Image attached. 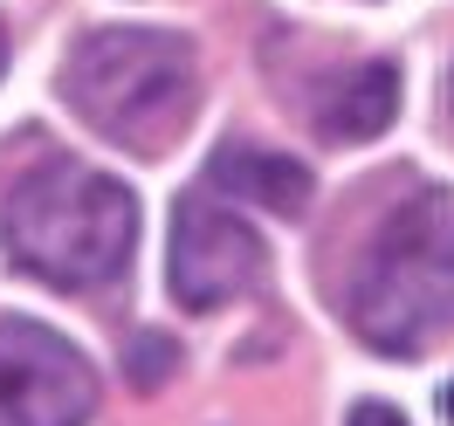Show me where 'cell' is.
I'll return each mask as SVG.
<instances>
[{
	"mask_svg": "<svg viewBox=\"0 0 454 426\" xmlns=\"http://www.w3.org/2000/svg\"><path fill=\"white\" fill-rule=\"evenodd\" d=\"M0 62H7V42H0Z\"/></svg>",
	"mask_w": 454,
	"mask_h": 426,
	"instance_id": "12",
	"label": "cell"
},
{
	"mask_svg": "<svg viewBox=\"0 0 454 426\" xmlns=\"http://www.w3.org/2000/svg\"><path fill=\"white\" fill-rule=\"evenodd\" d=\"M0 413L7 426H90L97 371L62 330L35 316H0Z\"/></svg>",
	"mask_w": 454,
	"mask_h": 426,
	"instance_id": "4",
	"label": "cell"
},
{
	"mask_svg": "<svg viewBox=\"0 0 454 426\" xmlns=\"http://www.w3.org/2000/svg\"><path fill=\"white\" fill-rule=\"evenodd\" d=\"M399 117V69L393 62H358V69H344L324 83L317 97V131L331 144H365L379 131H393Z\"/></svg>",
	"mask_w": 454,
	"mask_h": 426,
	"instance_id": "6",
	"label": "cell"
},
{
	"mask_svg": "<svg viewBox=\"0 0 454 426\" xmlns=\"http://www.w3.org/2000/svg\"><path fill=\"white\" fill-rule=\"evenodd\" d=\"M344 323L379 358H413L454 330V193L413 186L372 228L344 283Z\"/></svg>",
	"mask_w": 454,
	"mask_h": 426,
	"instance_id": "2",
	"label": "cell"
},
{
	"mask_svg": "<svg viewBox=\"0 0 454 426\" xmlns=\"http://www.w3.org/2000/svg\"><path fill=\"white\" fill-rule=\"evenodd\" d=\"M207 186L248 199V206H269V213L310 206V166H296L289 151H269V144H221L207 159Z\"/></svg>",
	"mask_w": 454,
	"mask_h": 426,
	"instance_id": "7",
	"label": "cell"
},
{
	"mask_svg": "<svg viewBox=\"0 0 454 426\" xmlns=\"http://www.w3.org/2000/svg\"><path fill=\"white\" fill-rule=\"evenodd\" d=\"M262 275H269V248L241 213H227L214 193L179 199V213H172V303L179 310L207 316L248 296Z\"/></svg>",
	"mask_w": 454,
	"mask_h": 426,
	"instance_id": "5",
	"label": "cell"
},
{
	"mask_svg": "<svg viewBox=\"0 0 454 426\" xmlns=\"http://www.w3.org/2000/svg\"><path fill=\"white\" fill-rule=\"evenodd\" d=\"M62 104L131 159H159L200 111V56L166 28H90L62 62Z\"/></svg>",
	"mask_w": 454,
	"mask_h": 426,
	"instance_id": "3",
	"label": "cell"
},
{
	"mask_svg": "<svg viewBox=\"0 0 454 426\" xmlns=\"http://www.w3.org/2000/svg\"><path fill=\"white\" fill-rule=\"evenodd\" d=\"M448 426H454V385H448Z\"/></svg>",
	"mask_w": 454,
	"mask_h": 426,
	"instance_id": "11",
	"label": "cell"
},
{
	"mask_svg": "<svg viewBox=\"0 0 454 426\" xmlns=\"http://www.w3.org/2000/svg\"><path fill=\"white\" fill-rule=\"evenodd\" d=\"M441 97H448V131H454V69H448V89H441Z\"/></svg>",
	"mask_w": 454,
	"mask_h": 426,
	"instance_id": "10",
	"label": "cell"
},
{
	"mask_svg": "<svg viewBox=\"0 0 454 426\" xmlns=\"http://www.w3.org/2000/svg\"><path fill=\"white\" fill-rule=\"evenodd\" d=\"M172 365H179V344H172L166 330H138V337L124 344V378H131L138 392H159L172 378Z\"/></svg>",
	"mask_w": 454,
	"mask_h": 426,
	"instance_id": "8",
	"label": "cell"
},
{
	"mask_svg": "<svg viewBox=\"0 0 454 426\" xmlns=\"http://www.w3.org/2000/svg\"><path fill=\"white\" fill-rule=\"evenodd\" d=\"M0 241L7 261L49 289H97L124 275L138 248V199L111 172L76 166L56 144H28V159L0 179Z\"/></svg>",
	"mask_w": 454,
	"mask_h": 426,
	"instance_id": "1",
	"label": "cell"
},
{
	"mask_svg": "<svg viewBox=\"0 0 454 426\" xmlns=\"http://www.w3.org/2000/svg\"><path fill=\"white\" fill-rule=\"evenodd\" d=\"M344 426H406V420H399V413L386 406V399H358V406H351V420H344Z\"/></svg>",
	"mask_w": 454,
	"mask_h": 426,
	"instance_id": "9",
	"label": "cell"
}]
</instances>
